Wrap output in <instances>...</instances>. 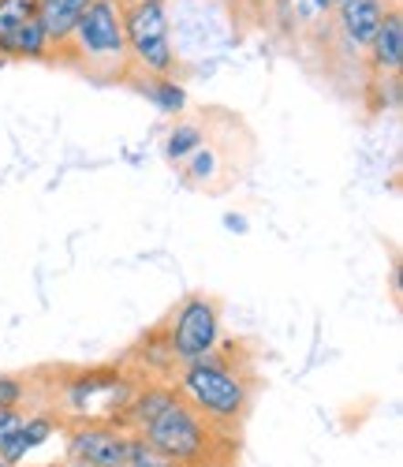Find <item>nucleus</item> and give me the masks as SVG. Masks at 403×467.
Masks as SVG:
<instances>
[{"mask_svg":"<svg viewBox=\"0 0 403 467\" xmlns=\"http://www.w3.org/2000/svg\"><path fill=\"white\" fill-rule=\"evenodd\" d=\"M224 224H228L232 232H247V217H235V213H228V217H224Z\"/></svg>","mask_w":403,"mask_h":467,"instance_id":"nucleus-20","label":"nucleus"},{"mask_svg":"<svg viewBox=\"0 0 403 467\" xmlns=\"http://www.w3.org/2000/svg\"><path fill=\"white\" fill-rule=\"evenodd\" d=\"M191 158H194V161H191V169H187V180H191V183H213V180H217V172H221V169H217V153H213L210 146L194 150Z\"/></svg>","mask_w":403,"mask_h":467,"instance_id":"nucleus-16","label":"nucleus"},{"mask_svg":"<svg viewBox=\"0 0 403 467\" xmlns=\"http://www.w3.org/2000/svg\"><path fill=\"white\" fill-rule=\"evenodd\" d=\"M370 64L377 75H399V64H403V16L399 8H388L381 30L374 34L370 42Z\"/></svg>","mask_w":403,"mask_h":467,"instance_id":"nucleus-11","label":"nucleus"},{"mask_svg":"<svg viewBox=\"0 0 403 467\" xmlns=\"http://www.w3.org/2000/svg\"><path fill=\"white\" fill-rule=\"evenodd\" d=\"M150 94V101L160 109V112H169V116H183L187 109V90L176 83V79H153L150 87H142Z\"/></svg>","mask_w":403,"mask_h":467,"instance_id":"nucleus-14","label":"nucleus"},{"mask_svg":"<svg viewBox=\"0 0 403 467\" xmlns=\"http://www.w3.org/2000/svg\"><path fill=\"white\" fill-rule=\"evenodd\" d=\"M34 16V0H0V42Z\"/></svg>","mask_w":403,"mask_h":467,"instance_id":"nucleus-15","label":"nucleus"},{"mask_svg":"<svg viewBox=\"0 0 403 467\" xmlns=\"http://www.w3.org/2000/svg\"><path fill=\"white\" fill-rule=\"evenodd\" d=\"M157 5H165V0H157Z\"/></svg>","mask_w":403,"mask_h":467,"instance_id":"nucleus-24","label":"nucleus"},{"mask_svg":"<svg viewBox=\"0 0 403 467\" xmlns=\"http://www.w3.org/2000/svg\"><path fill=\"white\" fill-rule=\"evenodd\" d=\"M87 5H90V0H34V19L42 23L53 53L71 37V30H75L78 16L87 12Z\"/></svg>","mask_w":403,"mask_h":467,"instance_id":"nucleus-10","label":"nucleus"},{"mask_svg":"<svg viewBox=\"0 0 403 467\" xmlns=\"http://www.w3.org/2000/svg\"><path fill=\"white\" fill-rule=\"evenodd\" d=\"M53 60L87 71L94 79H116L128 75V34H124V0H90L78 16L67 42L53 53Z\"/></svg>","mask_w":403,"mask_h":467,"instance_id":"nucleus-4","label":"nucleus"},{"mask_svg":"<svg viewBox=\"0 0 403 467\" xmlns=\"http://www.w3.org/2000/svg\"><path fill=\"white\" fill-rule=\"evenodd\" d=\"M202 146H206V128H202L198 120H176L169 139H165V158L172 165H180V161H187L191 153L202 150Z\"/></svg>","mask_w":403,"mask_h":467,"instance_id":"nucleus-13","label":"nucleus"},{"mask_svg":"<svg viewBox=\"0 0 403 467\" xmlns=\"http://www.w3.org/2000/svg\"><path fill=\"white\" fill-rule=\"evenodd\" d=\"M172 385L183 397V404H191L202 419L213 422L224 434H239V426H243L254 404L251 370L239 367V359L232 352H221V348L191 367H180Z\"/></svg>","mask_w":403,"mask_h":467,"instance_id":"nucleus-1","label":"nucleus"},{"mask_svg":"<svg viewBox=\"0 0 403 467\" xmlns=\"http://www.w3.org/2000/svg\"><path fill=\"white\" fill-rule=\"evenodd\" d=\"M165 340H169V356L176 370L213 356L221 348V303L206 292H191L172 310V318L165 326Z\"/></svg>","mask_w":403,"mask_h":467,"instance_id":"nucleus-6","label":"nucleus"},{"mask_svg":"<svg viewBox=\"0 0 403 467\" xmlns=\"http://www.w3.org/2000/svg\"><path fill=\"white\" fill-rule=\"evenodd\" d=\"M128 60L150 79H172L180 57L172 49V19L157 0H124Z\"/></svg>","mask_w":403,"mask_h":467,"instance_id":"nucleus-5","label":"nucleus"},{"mask_svg":"<svg viewBox=\"0 0 403 467\" xmlns=\"http://www.w3.org/2000/svg\"><path fill=\"white\" fill-rule=\"evenodd\" d=\"M128 467H176L172 460H165L160 452H153L142 438H131V456H128Z\"/></svg>","mask_w":403,"mask_h":467,"instance_id":"nucleus-18","label":"nucleus"},{"mask_svg":"<svg viewBox=\"0 0 403 467\" xmlns=\"http://www.w3.org/2000/svg\"><path fill=\"white\" fill-rule=\"evenodd\" d=\"M0 57L5 60H53V46L34 16L26 23H19L5 42H0Z\"/></svg>","mask_w":403,"mask_h":467,"instance_id":"nucleus-12","label":"nucleus"},{"mask_svg":"<svg viewBox=\"0 0 403 467\" xmlns=\"http://www.w3.org/2000/svg\"><path fill=\"white\" fill-rule=\"evenodd\" d=\"M336 5H340V0H333V8H336Z\"/></svg>","mask_w":403,"mask_h":467,"instance_id":"nucleus-23","label":"nucleus"},{"mask_svg":"<svg viewBox=\"0 0 403 467\" xmlns=\"http://www.w3.org/2000/svg\"><path fill=\"white\" fill-rule=\"evenodd\" d=\"M30 393V381H23L19 374H5L0 378V411L5 408H19Z\"/></svg>","mask_w":403,"mask_h":467,"instance_id":"nucleus-17","label":"nucleus"},{"mask_svg":"<svg viewBox=\"0 0 403 467\" xmlns=\"http://www.w3.org/2000/svg\"><path fill=\"white\" fill-rule=\"evenodd\" d=\"M64 378L57 381V393L49 400V415L60 426H78V422H116L139 393L142 374L124 370L119 363H98V367H67L60 370Z\"/></svg>","mask_w":403,"mask_h":467,"instance_id":"nucleus-2","label":"nucleus"},{"mask_svg":"<svg viewBox=\"0 0 403 467\" xmlns=\"http://www.w3.org/2000/svg\"><path fill=\"white\" fill-rule=\"evenodd\" d=\"M23 408H5V411H0V445H5L16 431H19V422H23Z\"/></svg>","mask_w":403,"mask_h":467,"instance_id":"nucleus-19","label":"nucleus"},{"mask_svg":"<svg viewBox=\"0 0 403 467\" xmlns=\"http://www.w3.org/2000/svg\"><path fill=\"white\" fill-rule=\"evenodd\" d=\"M57 431H60V422L49 415V411H34V415H23V422H19V431L0 445V456H5L12 467H19L30 452H37L49 438H57Z\"/></svg>","mask_w":403,"mask_h":467,"instance_id":"nucleus-9","label":"nucleus"},{"mask_svg":"<svg viewBox=\"0 0 403 467\" xmlns=\"http://www.w3.org/2000/svg\"><path fill=\"white\" fill-rule=\"evenodd\" d=\"M131 438L116 422H78L67 426V463L83 467H128Z\"/></svg>","mask_w":403,"mask_h":467,"instance_id":"nucleus-7","label":"nucleus"},{"mask_svg":"<svg viewBox=\"0 0 403 467\" xmlns=\"http://www.w3.org/2000/svg\"><path fill=\"white\" fill-rule=\"evenodd\" d=\"M314 5H317L321 12H329V8H333V0H314Z\"/></svg>","mask_w":403,"mask_h":467,"instance_id":"nucleus-21","label":"nucleus"},{"mask_svg":"<svg viewBox=\"0 0 403 467\" xmlns=\"http://www.w3.org/2000/svg\"><path fill=\"white\" fill-rule=\"evenodd\" d=\"M135 438H142L153 452L172 460L176 467H232L235 456V434L217 431L191 404H183V397H176Z\"/></svg>","mask_w":403,"mask_h":467,"instance_id":"nucleus-3","label":"nucleus"},{"mask_svg":"<svg viewBox=\"0 0 403 467\" xmlns=\"http://www.w3.org/2000/svg\"><path fill=\"white\" fill-rule=\"evenodd\" d=\"M336 16H340L336 23H340L347 42L355 49H370V42H374V34L381 30L388 8H385V0H340Z\"/></svg>","mask_w":403,"mask_h":467,"instance_id":"nucleus-8","label":"nucleus"},{"mask_svg":"<svg viewBox=\"0 0 403 467\" xmlns=\"http://www.w3.org/2000/svg\"><path fill=\"white\" fill-rule=\"evenodd\" d=\"M0 467H12V463H8V460H5V456H0Z\"/></svg>","mask_w":403,"mask_h":467,"instance_id":"nucleus-22","label":"nucleus"}]
</instances>
